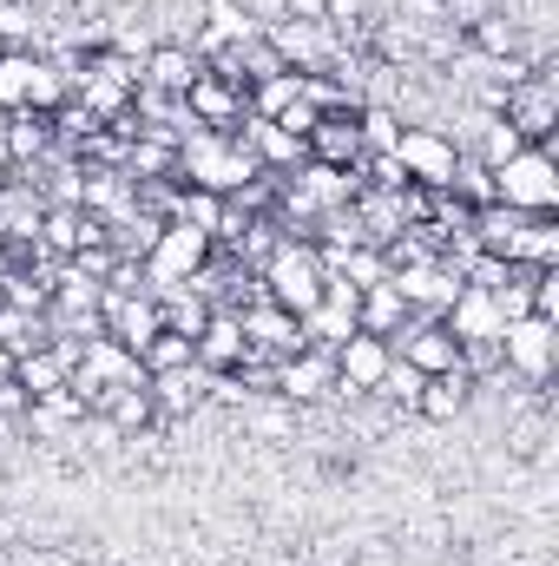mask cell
Here are the masks:
<instances>
[{
	"mask_svg": "<svg viewBox=\"0 0 559 566\" xmlns=\"http://www.w3.org/2000/svg\"><path fill=\"white\" fill-rule=\"evenodd\" d=\"M178 171H184L198 191L224 198V191H244V185L257 178V158L238 139H224V133H191V139L178 145Z\"/></svg>",
	"mask_w": 559,
	"mask_h": 566,
	"instance_id": "6da1fadb",
	"label": "cell"
},
{
	"mask_svg": "<svg viewBox=\"0 0 559 566\" xmlns=\"http://www.w3.org/2000/svg\"><path fill=\"white\" fill-rule=\"evenodd\" d=\"M323 258H316V244H271V258H264V296L289 310V316H303V310H316L323 303Z\"/></svg>",
	"mask_w": 559,
	"mask_h": 566,
	"instance_id": "7a4b0ae2",
	"label": "cell"
},
{
	"mask_svg": "<svg viewBox=\"0 0 559 566\" xmlns=\"http://www.w3.org/2000/svg\"><path fill=\"white\" fill-rule=\"evenodd\" d=\"M494 198L527 211V218H547L559 205V165L540 151V145H520L507 165H494Z\"/></svg>",
	"mask_w": 559,
	"mask_h": 566,
	"instance_id": "3957f363",
	"label": "cell"
},
{
	"mask_svg": "<svg viewBox=\"0 0 559 566\" xmlns=\"http://www.w3.org/2000/svg\"><path fill=\"white\" fill-rule=\"evenodd\" d=\"M204 251H211V238L204 231H191V224H158V238H151V264H145V277H151V296H171V290H184V283L204 271Z\"/></svg>",
	"mask_w": 559,
	"mask_h": 566,
	"instance_id": "277c9868",
	"label": "cell"
},
{
	"mask_svg": "<svg viewBox=\"0 0 559 566\" xmlns=\"http://www.w3.org/2000/svg\"><path fill=\"white\" fill-rule=\"evenodd\" d=\"M494 343H500V363H507L514 376H527V382H547V376H553V349H559L553 316H534V310H527V316H507Z\"/></svg>",
	"mask_w": 559,
	"mask_h": 566,
	"instance_id": "5b68a950",
	"label": "cell"
},
{
	"mask_svg": "<svg viewBox=\"0 0 559 566\" xmlns=\"http://www.w3.org/2000/svg\"><path fill=\"white\" fill-rule=\"evenodd\" d=\"M395 158H402L409 185H421V191H447V178H454V165H461V145L447 139L441 126H409V133L395 139Z\"/></svg>",
	"mask_w": 559,
	"mask_h": 566,
	"instance_id": "8992f818",
	"label": "cell"
},
{
	"mask_svg": "<svg viewBox=\"0 0 559 566\" xmlns=\"http://www.w3.org/2000/svg\"><path fill=\"white\" fill-rule=\"evenodd\" d=\"M389 283H395V296L409 303V316H441V310L454 303V290H461V271H454V264L409 258L402 271H389Z\"/></svg>",
	"mask_w": 559,
	"mask_h": 566,
	"instance_id": "52a82bcc",
	"label": "cell"
},
{
	"mask_svg": "<svg viewBox=\"0 0 559 566\" xmlns=\"http://www.w3.org/2000/svg\"><path fill=\"white\" fill-rule=\"evenodd\" d=\"M500 303H494V290H481V283H461L454 290V303L441 310V329L454 336V343H494L500 336Z\"/></svg>",
	"mask_w": 559,
	"mask_h": 566,
	"instance_id": "ba28073f",
	"label": "cell"
},
{
	"mask_svg": "<svg viewBox=\"0 0 559 566\" xmlns=\"http://www.w3.org/2000/svg\"><path fill=\"white\" fill-rule=\"evenodd\" d=\"M389 363H395V343H382V336H349L342 349H336V389H349V396H369L382 376H389Z\"/></svg>",
	"mask_w": 559,
	"mask_h": 566,
	"instance_id": "9c48e42d",
	"label": "cell"
},
{
	"mask_svg": "<svg viewBox=\"0 0 559 566\" xmlns=\"http://www.w3.org/2000/svg\"><path fill=\"white\" fill-rule=\"evenodd\" d=\"M402 363H409L415 376H447V369H461V343L441 329V316H409V329H402Z\"/></svg>",
	"mask_w": 559,
	"mask_h": 566,
	"instance_id": "30bf717a",
	"label": "cell"
},
{
	"mask_svg": "<svg viewBox=\"0 0 559 566\" xmlns=\"http://www.w3.org/2000/svg\"><path fill=\"white\" fill-rule=\"evenodd\" d=\"M336 389V349H296L277 369V396L296 409V402H323Z\"/></svg>",
	"mask_w": 559,
	"mask_h": 566,
	"instance_id": "8fae6325",
	"label": "cell"
},
{
	"mask_svg": "<svg viewBox=\"0 0 559 566\" xmlns=\"http://www.w3.org/2000/svg\"><path fill=\"white\" fill-rule=\"evenodd\" d=\"M264 40H271V53H277L289 73H309L329 53V27H316V20H271Z\"/></svg>",
	"mask_w": 559,
	"mask_h": 566,
	"instance_id": "7c38bea8",
	"label": "cell"
},
{
	"mask_svg": "<svg viewBox=\"0 0 559 566\" xmlns=\"http://www.w3.org/2000/svg\"><path fill=\"white\" fill-rule=\"evenodd\" d=\"M198 73H204V60H198L191 46H151V53H145L139 86L145 93H165V99H184Z\"/></svg>",
	"mask_w": 559,
	"mask_h": 566,
	"instance_id": "4fadbf2b",
	"label": "cell"
},
{
	"mask_svg": "<svg viewBox=\"0 0 559 566\" xmlns=\"http://www.w3.org/2000/svg\"><path fill=\"white\" fill-rule=\"evenodd\" d=\"M184 113H191L198 126H224V119H238V113H244V86H238V80H224V73H198V80H191V93H184Z\"/></svg>",
	"mask_w": 559,
	"mask_h": 566,
	"instance_id": "5bb4252c",
	"label": "cell"
},
{
	"mask_svg": "<svg viewBox=\"0 0 559 566\" xmlns=\"http://www.w3.org/2000/svg\"><path fill=\"white\" fill-rule=\"evenodd\" d=\"M356 329L362 336H402L409 329V303L395 296V283H376V290H362V303H356Z\"/></svg>",
	"mask_w": 559,
	"mask_h": 566,
	"instance_id": "9a60e30c",
	"label": "cell"
},
{
	"mask_svg": "<svg viewBox=\"0 0 559 566\" xmlns=\"http://www.w3.org/2000/svg\"><path fill=\"white\" fill-rule=\"evenodd\" d=\"M198 369H211V376H224L238 356H244V323L238 316H204V329H198Z\"/></svg>",
	"mask_w": 559,
	"mask_h": 566,
	"instance_id": "2e32d148",
	"label": "cell"
},
{
	"mask_svg": "<svg viewBox=\"0 0 559 566\" xmlns=\"http://www.w3.org/2000/svg\"><path fill=\"white\" fill-rule=\"evenodd\" d=\"M467 389H474V376H467V369H447V376H421L415 409L428 416V422H454V416L467 409Z\"/></svg>",
	"mask_w": 559,
	"mask_h": 566,
	"instance_id": "e0dca14e",
	"label": "cell"
},
{
	"mask_svg": "<svg viewBox=\"0 0 559 566\" xmlns=\"http://www.w3.org/2000/svg\"><path fill=\"white\" fill-rule=\"evenodd\" d=\"M238 145L257 158V171H264V165H303V139L283 133V126H271V119H244Z\"/></svg>",
	"mask_w": 559,
	"mask_h": 566,
	"instance_id": "ac0fdd59",
	"label": "cell"
},
{
	"mask_svg": "<svg viewBox=\"0 0 559 566\" xmlns=\"http://www.w3.org/2000/svg\"><path fill=\"white\" fill-rule=\"evenodd\" d=\"M211 396V369H165V376H151V402H165V409H198Z\"/></svg>",
	"mask_w": 559,
	"mask_h": 566,
	"instance_id": "d6986e66",
	"label": "cell"
},
{
	"mask_svg": "<svg viewBox=\"0 0 559 566\" xmlns=\"http://www.w3.org/2000/svg\"><path fill=\"white\" fill-rule=\"evenodd\" d=\"M244 323V336H257L264 349H283V356H296L303 349V329H296V316L277 310V303H264V310H251V316H238Z\"/></svg>",
	"mask_w": 559,
	"mask_h": 566,
	"instance_id": "ffe728a7",
	"label": "cell"
},
{
	"mask_svg": "<svg viewBox=\"0 0 559 566\" xmlns=\"http://www.w3.org/2000/svg\"><path fill=\"white\" fill-rule=\"evenodd\" d=\"M342 198H349V171L342 165H309L303 185H296V205L303 211H336Z\"/></svg>",
	"mask_w": 559,
	"mask_h": 566,
	"instance_id": "44dd1931",
	"label": "cell"
},
{
	"mask_svg": "<svg viewBox=\"0 0 559 566\" xmlns=\"http://www.w3.org/2000/svg\"><path fill=\"white\" fill-rule=\"evenodd\" d=\"M296 99H309V73H271V80H257L251 119H283Z\"/></svg>",
	"mask_w": 559,
	"mask_h": 566,
	"instance_id": "7402d4cb",
	"label": "cell"
},
{
	"mask_svg": "<svg viewBox=\"0 0 559 566\" xmlns=\"http://www.w3.org/2000/svg\"><path fill=\"white\" fill-rule=\"evenodd\" d=\"M474 46L481 60H520V27L507 13H474Z\"/></svg>",
	"mask_w": 559,
	"mask_h": 566,
	"instance_id": "603a6c76",
	"label": "cell"
},
{
	"mask_svg": "<svg viewBox=\"0 0 559 566\" xmlns=\"http://www.w3.org/2000/svg\"><path fill=\"white\" fill-rule=\"evenodd\" d=\"M139 363H145V376H165V369H191V363H198V349H191V336L158 329V336L139 349Z\"/></svg>",
	"mask_w": 559,
	"mask_h": 566,
	"instance_id": "cb8c5ba5",
	"label": "cell"
},
{
	"mask_svg": "<svg viewBox=\"0 0 559 566\" xmlns=\"http://www.w3.org/2000/svg\"><path fill=\"white\" fill-rule=\"evenodd\" d=\"M178 224L218 238V231H224V198H211V191H184V198H178Z\"/></svg>",
	"mask_w": 559,
	"mask_h": 566,
	"instance_id": "d4e9b609",
	"label": "cell"
},
{
	"mask_svg": "<svg viewBox=\"0 0 559 566\" xmlns=\"http://www.w3.org/2000/svg\"><path fill=\"white\" fill-rule=\"evenodd\" d=\"M356 139H362V151H395V139H402V126H395V113L369 106V113H356Z\"/></svg>",
	"mask_w": 559,
	"mask_h": 566,
	"instance_id": "484cf974",
	"label": "cell"
},
{
	"mask_svg": "<svg viewBox=\"0 0 559 566\" xmlns=\"http://www.w3.org/2000/svg\"><path fill=\"white\" fill-rule=\"evenodd\" d=\"M60 99H66V73H60V66H46V60H33V73H27V106L53 113Z\"/></svg>",
	"mask_w": 559,
	"mask_h": 566,
	"instance_id": "4316f807",
	"label": "cell"
},
{
	"mask_svg": "<svg viewBox=\"0 0 559 566\" xmlns=\"http://www.w3.org/2000/svg\"><path fill=\"white\" fill-rule=\"evenodd\" d=\"M27 73H33V53H0V113L27 106Z\"/></svg>",
	"mask_w": 559,
	"mask_h": 566,
	"instance_id": "83f0119b",
	"label": "cell"
},
{
	"mask_svg": "<svg viewBox=\"0 0 559 566\" xmlns=\"http://www.w3.org/2000/svg\"><path fill=\"white\" fill-rule=\"evenodd\" d=\"M376 396H389V402H409V409H415V396H421V376L409 369V363H402V356H395V363H389V376L376 382Z\"/></svg>",
	"mask_w": 559,
	"mask_h": 566,
	"instance_id": "f1b7e54d",
	"label": "cell"
},
{
	"mask_svg": "<svg viewBox=\"0 0 559 566\" xmlns=\"http://www.w3.org/2000/svg\"><path fill=\"white\" fill-rule=\"evenodd\" d=\"M0 145H7V158H33V151L46 145V126H40V119H20V126L0 133Z\"/></svg>",
	"mask_w": 559,
	"mask_h": 566,
	"instance_id": "f546056e",
	"label": "cell"
},
{
	"mask_svg": "<svg viewBox=\"0 0 559 566\" xmlns=\"http://www.w3.org/2000/svg\"><path fill=\"white\" fill-rule=\"evenodd\" d=\"M0 303H13V310H40L46 303V290L40 283H27V277H7V296Z\"/></svg>",
	"mask_w": 559,
	"mask_h": 566,
	"instance_id": "4dcf8cb0",
	"label": "cell"
},
{
	"mask_svg": "<svg viewBox=\"0 0 559 566\" xmlns=\"http://www.w3.org/2000/svg\"><path fill=\"white\" fill-rule=\"evenodd\" d=\"M0 382H13V349H0Z\"/></svg>",
	"mask_w": 559,
	"mask_h": 566,
	"instance_id": "1f68e13d",
	"label": "cell"
},
{
	"mask_svg": "<svg viewBox=\"0 0 559 566\" xmlns=\"http://www.w3.org/2000/svg\"><path fill=\"white\" fill-rule=\"evenodd\" d=\"M7 171H13V158H7V145H0V191H7Z\"/></svg>",
	"mask_w": 559,
	"mask_h": 566,
	"instance_id": "d6a6232c",
	"label": "cell"
},
{
	"mask_svg": "<svg viewBox=\"0 0 559 566\" xmlns=\"http://www.w3.org/2000/svg\"><path fill=\"white\" fill-rule=\"evenodd\" d=\"M0 258H7V231H0Z\"/></svg>",
	"mask_w": 559,
	"mask_h": 566,
	"instance_id": "836d02e7",
	"label": "cell"
}]
</instances>
